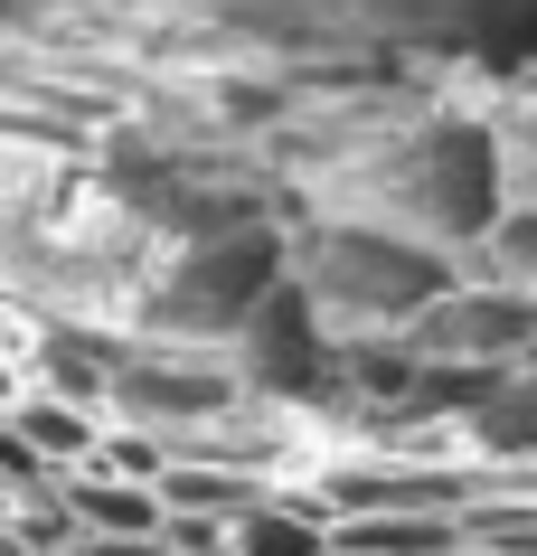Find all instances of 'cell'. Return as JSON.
<instances>
[{
    "instance_id": "obj_1",
    "label": "cell",
    "mask_w": 537,
    "mask_h": 556,
    "mask_svg": "<svg viewBox=\"0 0 537 556\" xmlns=\"http://www.w3.org/2000/svg\"><path fill=\"white\" fill-rule=\"evenodd\" d=\"M509 179H500V132L490 114L462 104H424V114H387L368 123V142L340 161L321 207H358L378 227H406L444 255H472L481 227L500 217Z\"/></svg>"
},
{
    "instance_id": "obj_2",
    "label": "cell",
    "mask_w": 537,
    "mask_h": 556,
    "mask_svg": "<svg viewBox=\"0 0 537 556\" xmlns=\"http://www.w3.org/2000/svg\"><path fill=\"white\" fill-rule=\"evenodd\" d=\"M293 283L330 321V340H396L424 302H444L462 283V255H444L406 227H378L358 207H302Z\"/></svg>"
},
{
    "instance_id": "obj_3",
    "label": "cell",
    "mask_w": 537,
    "mask_h": 556,
    "mask_svg": "<svg viewBox=\"0 0 537 556\" xmlns=\"http://www.w3.org/2000/svg\"><path fill=\"white\" fill-rule=\"evenodd\" d=\"M245 406H265V396H245L227 350H179V340H142L132 330V358H123V378H114V425H142V434H161L179 453V443L217 434Z\"/></svg>"
},
{
    "instance_id": "obj_4",
    "label": "cell",
    "mask_w": 537,
    "mask_h": 556,
    "mask_svg": "<svg viewBox=\"0 0 537 556\" xmlns=\"http://www.w3.org/2000/svg\"><path fill=\"white\" fill-rule=\"evenodd\" d=\"M396 340H406L424 368L519 387L537 368V293H509V283H472V274H462V283H452L444 302H424Z\"/></svg>"
},
{
    "instance_id": "obj_5",
    "label": "cell",
    "mask_w": 537,
    "mask_h": 556,
    "mask_svg": "<svg viewBox=\"0 0 537 556\" xmlns=\"http://www.w3.org/2000/svg\"><path fill=\"white\" fill-rule=\"evenodd\" d=\"M57 509H66V538L76 547H123V538H151L161 528V491L151 481H123L104 463L57 471Z\"/></svg>"
},
{
    "instance_id": "obj_6",
    "label": "cell",
    "mask_w": 537,
    "mask_h": 556,
    "mask_svg": "<svg viewBox=\"0 0 537 556\" xmlns=\"http://www.w3.org/2000/svg\"><path fill=\"white\" fill-rule=\"evenodd\" d=\"M330 500L311 491V481H283L273 500H255L236 528H227V547L217 556H330Z\"/></svg>"
},
{
    "instance_id": "obj_7",
    "label": "cell",
    "mask_w": 537,
    "mask_h": 556,
    "mask_svg": "<svg viewBox=\"0 0 537 556\" xmlns=\"http://www.w3.org/2000/svg\"><path fill=\"white\" fill-rule=\"evenodd\" d=\"M0 425H10V434L29 443V463L48 471V481H57V471H86L94 453H104V425H114V415H94V406H66V396L29 387V396H20V406L0 415Z\"/></svg>"
},
{
    "instance_id": "obj_8",
    "label": "cell",
    "mask_w": 537,
    "mask_h": 556,
    "mask_svg": "<svg viewBox=\"0 0 537 556\" xmlns=\"http://www.w3.org/2000/svg\"><path fill=\"white\" fill-rule=\"evenodd\" d=\"M462 274L472 283H509V293H537V199H500V217L481 227Z\"/></svg>"
},
{
    "instance_id": "obj_9",
    "label": "cell",
    "mask_w": 537,
    "mask_h": 556,
    "mask_svg": "<svg viewBox=\"0 0 537 556\" xmlns=\"http://www.w3.org/2000/svg\"><path fill=\"white\" fill-rule=\"evenodd\" d=\"M490 132H500V179H509V199H537V94H528V104H500V114H490Z\"/></svg>"
},
{
    "instance_id": "obj_10",
    "label": "cell",
    "mask_w": 537,
    "mask_h": 556,
    "mask_svg": "<svg viewBox=\"0 0 537 556\" xmlns=\"http://www.w3.org/2000/svg\"><path fill=\"white\" fill-rule=\"evenodd\" d=\"M444 556H481V547H472V538H452V547H444Z\"/></svg>"
}]
</instances>
